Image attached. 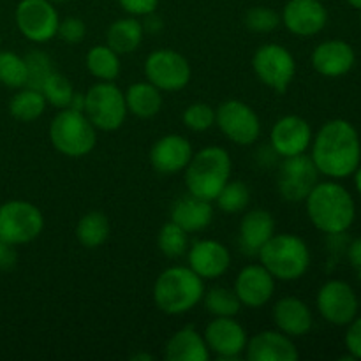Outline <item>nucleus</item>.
I'll return each instance as SVG.
<instances>
[{
  "label": "nucleus",
  "mask_w": 361,
  "mask_h": 361,
  "mask_svg": "<svg viewBox=\"0 0 361 361\" xmlns=\"http://www.w3.org/2000/svg\"><path fill=\"white\" fill-rule=\"evenodd\" d=\"M310 159L330 180L353 176L361 164V140L349 120L334 118L321 126L310 143Z\"/></svg>",
  "instance_id": "nucleus-1"
},
{
  "label": "nucleus",
  "mask_w": 361,
  "mask_h": 361,
  "mask_svg": "<svg viewBox=\"0 0 361 361\" xmlns=\"http://www.w3.org/2000/svg\"><path fill=\"white\" fill-rule=\"evenodd\" d=\"M305 204L312 226L324 235L348 233V229L355 224V197L337 180L317 182L307 196Z\"/></svg>",
  "instance_id": "nucleus-2"
},
{
  "label": "nucleus",
  "mask_w": 361,
  "mask_h": 361,
  "mask_svg": "<svg viewBox=\"0 0 361 361\" xmlns=\"http://www.w3.org/2000/svg\"><path fill=\"white\" fill-rule=\"evenodd\" d=\"M204 295V281L189 267H169L154 284V302L168 316H180L200 305Z\"/></svg>",
  "instance_id": "nucleus-3"
},
{
  "label": "nucleus",
  "mask_w": 361,
  "mask_h": 361,
  "mask_svg": "<svg viewBox=\"0 0 361 361\" xmlns=\"http://www.w3.org/2000/svg\"><path fill=\"white\" fill-rule=\"evenodd\" d=\"M183 171L187 192L207 201H215L222 187L231 178V155L217 145L204 147L192 155Z\"/></svg>",
  "instance_id": "nucleus-4"
},
{
  "label": "nucleus",
  "mask_w": 361,
  "mask_h": 361,
  "mask_svg": "<svg viewBox=\"0 0 361 361\" xmlns=\"http://www.w3.org/2000/svg\"><path fill=\"white\" fill-rule=\"evenodd\" d=\"M259 263L275 281L293 282L302 279L310 268V249L305 240L291 233H275L257 252Z\"/></svg>",
  "instance_id": "nucleus-5"
},
{
  "label": "nucleus",
  "mask_w": 361,
  "mask_h": 361,
  "mask_svg": "<svg viewBox=\"0 0 361 361\" xmlns=\"http://www.w3.org/2000/svg\"><path fill=\"white\" fill-rule=\"evenodd\" d=\"M49 141L66 157H85L97 145V129L83 111L63 108L49 123Z\"/></svg>",
  "instance_id": "nucleus-6"
},
{
  "label": "nucleus",
  "mask_w": 361,
  "mask_h": 361,
  "mask_svg": "<svg viewBox=\"0 0 361 361\" xmlns=\"http://www.w3.org/2000/svg\"><path fill=\"white\" fill-rule=\"evenodd\" d=\"M83 113L97 130H118L129 113L126 94L113 81H97L83 94Z\"/></svg>",
  "instance_id": "nucleus-7"
},
{
  "label": "nucleus",
  "mask_w": 361,
  "mask_h": 361,
  "mask_svg": "<svg viewBox=\"0 0 361 361\" xmlns=\"http://www.w3.org/2000/svg\"><path fill=\"white\" fill-rule=\"evenodd\" d=\"M44 215L34 203L11 200L0 204V238L11 245H25L41 236Z\"/></svg>",
  "instance_id": "nucleus-8"
},
{
  "label": "nucleus",
  "mask_w": 361,
  "mask_h": 361,
  "mask_svg": "<svg viewBox=\"0 0 361 361\" xmlns=\"http://www.w3.org/2000/svg\"><path fill=\"white\" fill-rule=\"evenodd\" d=\"M252 69L261 83L284 94L296 76V60L286 46L267 42L254 51Z\"/></svg>",
  "instance_id": "nucleus-9"
},
{
  "label": "nucleus",
  "mask_w": 361,
  "mask_h": 361,
  "mask_svg": "<svg viewBox=\"0 0 361 361\" xmlns=\"http://www.w3.org/2000/svg\"><path fill=\"white\" fill-rule=\"evenodd\" d=\"M145 78L161 92H178L189 85L192 69L182 53L159 48L145 60Z\"/></svg>",
  "instance_id": "nucleus-10"
},
{
  "label": "nucleus",
  "mask_w": 361,
  "mask_h": 361,
  "mask_svg": "<svg viewBox=\"0 0 361 361\" xmlns=\"http://www.w3.org/2000/svg\"><path fill=\"white\" fill-rule=\"evenodd\" d=\"M361 300L349 282L330 279L316 295L317 312L334 326H348L360 312Z\"/></svg>",
  "instance_id": "nucleus-11"
},
{
  "label": "nucleus",
  "mask_w": 361,
  "mask_h": 361,
  "mask_svg": "<svg viewBox=\"0 0 361 361\" xmlns=\"http://www.w3.org/2000/svg\"><path fill=\"white\" fill-rule=\"evenodd\" d=\"M20 34L35 44H44L56 37L60 16L51 0H20L14 11Z\"/></svg>",
  "instance_id": "nucleus-12"
},
{
  "label": "nucleus",
  "mask_w": 361,
  "mask_h": 361,
  "mask_svg": "<svg viewBox=\"0 0 361 361\" xmlns=\"http://www.w3.org/2000/svg\"><path fill=\"white\" fill-rule=\"evenodd\" d=\"M215 126L233 143L249 147L261 134V120L247 102L229 99L215 109Z\"/></svg>",
  "instance_id": "nucleus-13"
},
{
  "label": "nucleus",
  "mask_w": 361,
  "mask_h": 361,
  "mask_svg": "<svg viewBox=\"0 0 361 361\" xmlns=\"http://www.w3.org/2000/svg\"><path fill=\"white\" fill-rule=\"evenodd\" d=\"M321 173L310 155L302 154L295 157H286L279 168L277 189L279 194L289 203L305 201L310 190L319 182Z\"/></svg>",
  "instance_id": "nucleus-14"
},
{
  "label": "nucleus",
  "mask_w": 361,
  "mask_h": 361,
  "mask_svg": "<svg viewBox=\"0 0 361 361\" xmlns=\"http://www.w3.org/2000/svg\"><path fill=\"white\" fill-rule=\"evenodd\" d=\"M210 355L214 353L217 360L229 361L240 360L247 348V331L235 317H215L207 324L203 334Z\"/></svg>",
  "instance_id": "nucleus-15"
},
{
  "label": "nucleus",
  "mask_w": 361,
  "mask_h": 361,
  "mask_svg": "<svg viewBox=\"0 0 361 361\" xmlns=\"http://www.w3.org/2000/svg\"><path fill=\"white\" fill-rule=\"evenodd\" d=\"M312 127L303 116L286 115L270 130V148L275 155L286 159L307 154L312 143Z\"/></svg>",
  "instance_id": "nucleus-16"
},
{
  "label": "nucleus",
  "mask_w": 361,
  "mask_h": 361,
  "mask_svg": "<svg viewBox=\"0 0 361 361\" xmlns=\"http://www.w3.org/2000/svg\"><path fill=\"white\" fill-rule=\"evenodd\" d=\"M281 23L298 37H314L324 30L328 11L321 0H288L281 13Z\"/></svg>",
  "instance_id": "nucleus-17"
},
{
  "label": "nucleus",
  "mask_w": 361,
  "mask_h": 361,
  "mask_svg": "<svg viewBox=\"0 0 361 361\" xmlns=\"http://www.w3.org/2000/svg\"><path fill=\"white\" fill-rule=\"evenodd\" d=\"M275 279L261 263L247 264L236 275L233 291L238 296L242 307L247 309H261L275 295Z\"/></svg>",
  "instance_id": "nucleus-18"
},
{
  "label": "nucleus",
  "mask_w": 361,
  "mask_h": 361,
  "mask_svg": "<svg viewBox=\"0 0 361 361\" xmlns=\"http://www.w3.org/2000/svg\"><path fill=\"white\" fill-rule=\"evenodd\" d=\"M187 267L203 281H215L231 267V252L217 240H197L187 250Z\"/></svg>",
  "instance_id": "nucleus-19"
},
{
  "label": "nucleus",
  "mask_w": 361,
  "mask_h": 361,
  "mask_svg": "<svg viewBox=\"0 0 361 361\" xmlns=\"http://www.w3.org/2000/svg\"><path fill=\"white\" fill-rule=\"evenodd\" d=\"M314 71L324 78H341L351 73L356 63V51L342 39H328L314 48L310 56Z\"/></svg>",
  "instance_id": "nucleus-20"
},
{
  "label": "nucleus",
  "mask_w": 361,
  "mask_h": 361,
  "mask_svg": "<svg viewBox=\"0 0 361 361\" xmlns=\"http://www.w3.org/2000/svg\"><path fill=\"white\" fill-rule=\"evenodd\" d=\"M243 356L249 361H296L300 353L289 335L279 330H264L247 341Z\"/></svg>",
  "instance_id": "nucleus-21"
},
{
  "label": "nucleus",
  "mask_w": 361,
  "mask_h": 361,
  "mask_svg": "<svg viewBox=\"0 0 361 361\" xmlns=\"http://www.w3.org/2000/svg\"><path fill=\"white\" fill-rule=\"evenodd\" d=\"M192 155V145L187 137L180 134H166L152 147L150 164L162 175H176L187 168Z\"/></svg>",
  "instance_id": "nucleus-22"
},
{
  "label": "nucleus",
  "mask_w": 361,
  "mask_h": 361,
  "mask_svg": "<svg viewBox=\"0 0 361 361\" xmlns=\"http://www.w3.org/2000/svg\"><path fill=\"white\" fill-rule=\"evenodd\" d=\"M271 317L279 331L291 338L305 337L314 326V316L310 307L296 296H284L275 302Z\"/></svg>",
  "instance_id": "nucleus-23"
},
{
  "label": "nucleus",
  "mask_w": 361,
  "mask_h": 361,
  "mask_svg": "<svg viewBox=\"0 0 361 361\" xmlns=\"http://www.w3.org/2000/svg\"><path fill=\"white\" fill-rule=\"evenodd\" d=\"M275 235V219L270 212L256 210L247 212L240 221L238 242L240 249L247 256H257L261 247Z\"/></svg>",
  "instance_id": "nucleus-24"
},
{
  "label": "nucleus",
  "mask_w": 361,
  "mask_h": 361,
  "mask_svg": "<svg viewBox=\"0 0 361 361\" xmlns=\"http://www.w3.org/2000/svg\"><path fill=\"white\" fill-rule=\"evenodd\" d=\"M212 219H214L212 201H207L189 192L180 197V200H176L171 208V221L189 235L207 229L212 224Z\"/></svg>",
  "instance_id": "nucleus-25"
},
{
  "label": "nucleus",
  "mask_w": 361,
  "mask_h": 361,
  "mask_svg": "<svg viewBox=\"0 0 361 361\" xmlns=\"http://www.w3.org/2000/svg\"><path fill=\"white\" fill-rule=\"evenodd\" d=\"M164 356L168 361H208L210 349L203 334L194 326L180 328L166 342Z\"/></svg>",
  "instance_id": "nucleus-26"
},
{
  "label": "nucleus",
  "mask_w": 361,
  "mask_h": 361,
  "mask_svg": "<svg viewBox=\"0 0 361 361\" xmlns=\"http://www.w3.org/2000/svg\"><path fill=\"white\" fill-rule=\"evenodd\" d=\"M145 37L143 21L136 16L118 18L109 25L106 32V44L118 55H129L136 51Z\"/></svg>",
  "instance_id": "nucleus-27"
},
{
  "label": "nucleus",
  "mask_w": 361,
  "mask_h": 361,
  "mask_svg": "<svg viewBox=\"0 0 361 361\" xmlns=\"http://www.w3.org/2000/svg\"><path fill=\"white\" fill-rule=\"evenodd\" d=\"M123 94H126L127 111L141 120L154 118L161 111L162 102H164L162 92L157 87H154L150 81L133 83Z\"/></svg>",
  "instance_id": "nucleus-28"
},
{
  "label": "nucleus",
  "mask_w": 361,
  "mask_h": 361,
  "mask_svg": "<svg viewBox=\"0 0 361 361\" xmlns=\"http://www.w3.org/2000/svg\"><path fill=\"white\" fill-rule=\"evenodd\" d=\"M85 63L88 73L97 81H115L122 69L120 55L108 44L92 46L85 56Z\"/></svg>",
  "instance_id": "nucleus-29"
},
{
  "label": "nucleus",
  "mask_w": 361,
  "mask_h": 361,
  "mask_svg": "<svg viewBox=\"0 0 361 361\" xmlns=\"http://www.w3.org/2000/svg\"><path fill=\"white\" fill-rule=\"evenodd\" d=\"M109 219L102 212H88L78 221L74 235L85 249H97L109 238Z\"/></svg>",
  "instance_id": "nucleus-30"
},
{
  "label": "nucleus",
  "mask_w": 361,
  "mask_h": 361,
  "mask_svg": "<svg viewBox=\"0 0 361 361\" xmlns=\"http://www.w3.org/2000/svg\"><path fill=\"white\" fill-rule=\"evenodd\" d=\"M46 106H48V102H46L41 90L23 87L18 88V92L13 95V99H11L9 113L14 120H18V122L30 123L35 122L39 116H42Z\"/></svg>",
  "instance_id": "nucleus-31"
},
{
  "label": "nucleus",
  "mask_w": 361,
  "mask_h": 361,
  "mask_svg": "<svg viewBox=\"0 0 361 361\" xmlns=\"http://www.w3.org/2000/svg\"><path fill=\"white\" fill-rule=\"evenodd\" d=\"M201 302H203L207 312H210L214 317H236L242 310V303H240L236 293L233 289L222 288V286H215L208 291L204 289Z\"/></svg>",
  "instance_id": "nucleus-32"
},
{
  "label": "nucleus",
  "mask_w": 361,
  "mask_h": 361,
  "mask_svg": "<svg viewBox=\"0 0 361 361\" xmlns=\"http://www.w3.org/2000/svg\"><path fill=\"white\" fill-rule=\"evenodd\" d=\"M157 247L162 256L169 257V259L182 257L189 250V233L183 231L173 221L166 222L157 235Z\"/></svg>",
  "instance_id": "nucleus-33"
},
{
  "label": "nucleus",
  "mask_w": 361,
  "mask_h": 361,
  "mask_svg": "<svg viewBox=\"0 0 361 361\" xmlns=\"http://www.w3.org/2000/svg\"><path fill=\"white\" fill-rule=\"evenodd\" d=\"M0 83L7 88L27 87V63L25 56L4 49L0 51Z\"/></svg>",
  "instance_id": "nucleus-34"
},
{
  "label": "nucleus",
  "mask_w": 361,
  "mask_h": 361,
  "mask_svg": "<svg viewBox=\"0 0 361 361\" xmlns=\"http://www.w3.org/2000/svg\"><path fill=\"white\" fill-rule=\"evenodd\" d=\"M41 92L42 95H44L46 102L51 104L53 108L59 109L69 108L71 102H73L74 94H76L73 83H71L63 74L56 73V71H53V73L49 74L48 80L42 85Z\"/></svg>",
  "instance_id": "nucleus-35"
},
{
  "label": "nucleus",
  "mask_w": 361,
  "mask_h": 361,
  "mask_svg": "<svg viewBox=\"0 0 361 361\" xmlns=\"http://www.w3.org/2000/svg\"><path fill=\"white\" fill-rule=\"evenodd\" d=\"M215 201H217V207L226 214H240L249 207L250 189L247 187V183L240 182V180H229L222 187Z\"/></svg>",
  "instance_id": "nucleus-36"
},
{
  "label": "nucleus",
  "mask_w": 361,
  "mask_h": 361,
  "mask_svg": "<svg viewBox=\"0 0 361 361\" xmlns=\"http://www.w3.org/2000/svg\"><path fill=\"white\" fill-rule=\"evenodd\" d=\"M25 63H27V87L41 90L49 74L55 71L49 55L41 49H32L25 55Z\"/></svg>",
  "instance_id": "nucleus-37"
},
{
  "label": "nucleus",
  "mask_w": 361,
  "mask_h": 361,
  "mask_svg": "<svg viewBox=\"0 0 361 361\" xmlns=\"http://www.w3.org/2000/svg\"><path fill=\"white\" fill-rule=\"evenodd\" d=\"M243 23L256 34H270L281 25V14L267 6H256L249 9L243 18Z\"/></svg>",
  "instance_id": "nucleus-38"
},
{
  "label": "nucleus",
  "mask_w": 361,
  "mask_h": 361,
  "mask_svg": "<svg viewBox=\"0 0 361 361\" xmlns=\"http://www.w3.org/2000/svg\"><path fill=\"white\" fill-rule=\"evenodd\" d=\"M182 120L183 126L192 133H204L215 126V109L207 102H194L187 106Z\"/></svg>",
  "instance_id": "nucleus-39"
},
{
  "label": "nucleus",
  "mask_w": 361,
  "mask_h": 361,
  "mask_svg": "<svg viewBox=\"0 0 361 361\" xmlns=\"http://www.w3.org/2000/svg\"><path fill=\"white\" fill-rule=\"evenodd\" d=\"M56 35L62 39L67 44H78L85 39L87 35V25L81 18L69 16L66 20H60L59 30H56Z\"/></svg>",
  "instance_id": "nucleus-40"
},
{
  "label": "nucleus",
  "mask_w": 361,
  "mask_h": 361,
  "mask_svg": "<svg viewBox=\"0 0 361 361\" xmlns=\"http://www.w3.org/2000/svg\"><path fill=\"white\" fill-rule=\"evenodd\" d=\"M344 344L353 358L361 360V316H356L348 324V330H345L344 335Z\"/></svg>",
  "instance_id": "nucleus-41"
},
{
  "label": "nucleus",
  "mask_w": 361,
  "mask_h": 361,
  "mask_svg": "<svg viewBox=\"0 0 361 361\" xmlns=\"http://www.w3.org/2000/svg\"><path fill=\"white\" fill-rule=\"evenodd\" d=\"M118 4L129 16L141 18L155 13V9L159 6V0H118Z\"/></svg>",
  "instance_id": "nucleus-42"
},
{
  "label": "nucleus",
  "mask_w": 361,
  "mask_h": 361,
  "mask_svg": "<svg viewBox=\"0 0 361 361\" xmlns=\"http://www.w3.org/2000/svg\"><path fill=\"white\" fill-rule=\"evenodd\" d=\"M18 263V254L14 245L7 243L6 240L0 238V270L7 271L13 270Z\"/></svg>",
  "instance_id": "nucleus-43"
},
{
  "label": "nucleus",
  "mask_w": 361,
  "mask_h": 361,
  "mask_svg": "<svg viewBox=\"0 0 361 361\" xmlns=\"http://www.w3.org/2000/svg\"><path fill=\"white\" fill-rule=\"evenodd\" d=\"M345 256H348L349 264H351V268L356 271V275H358V279L361 281V236L355 240H349Z\"/></svg>",
  "instance_id": "nucleus-44"
},
{
  "label": "nucleus",
  "mask_w": 361,
  "mask_h": 361,
  "mask_svg": "<svg viewBox=\"0 0 361 361\" xmlns=\"http://www.w3.org/2000/svg\"><path fill=\"white\" fill-rule=\"evenodd\" d=\"M147 20L143 21V28H145V32H152V34H155V32H159L162 28V21H161V18L157 16V14L155 13H152V14H147Z\"/></svg>",
  "instance_id": "nucleus-45"
},
{
  "label": "nucleus",
  "mask_w": 361,
  "mask_h": 361,
  "mask_svg": "<svg viewBox=\"0 0 361 361\" xmlns=\"http://www.w3.org/2000/svg\"><path fill=\"white\" fill-rule=\"evenodd\" d=\"M353 176H355V187H356V192H358L360 196H361V164H360V168L356 169L355 173H353Z\"/></svg>",
  "instance_id": "nucleus-46"
},
{
  "label": "nucleus",
  "mask_w": 361,
  "mask_h": 361,
  "mask_svg": "<svg viewBox=\"0 0 361 361\" xmlns=\"http://www.w3.org/2000/svg\"><path fill=\"white\" fill-rule=\"evenodd\" d=\"M345 2H348L351 7H355V9L361 11V0H345Z\"/></svg>",
  "instance_id": "nucleus-47"
},
{
  "label": "nucleus",
  "mask_w": 361,
  "mask_h": 361,
  "mask_svg": "<svg viewBox=\"0 0 361 361\" xmlns=\"http://www.w3.org/2000/svg\"><path fill=\"white\" fill-rule=\"evenodd\" d=\"M53 4H66V2H69V0H51Z\"/></svg>",
  "instance_id": "nucleus-48"
}]
</instances>
